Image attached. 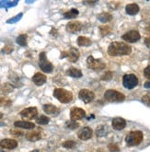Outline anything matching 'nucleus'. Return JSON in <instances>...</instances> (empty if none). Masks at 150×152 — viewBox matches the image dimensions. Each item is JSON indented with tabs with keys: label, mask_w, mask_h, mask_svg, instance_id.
Instances as JSON below:
<instances>
[{
	"label": "nucleus",
	"mask_w": 150,
	"mask_h": 152,
	"mask_svg": "<svg viewBox=\"0 0 150 152\" xmlns=\"http://www.w3.org/2000/svg\"><path fill=\"white\" fill-rule=\"evenodd\" d=\"M11 133H13L16 136H21L22 135V132H20V131H11Z\"/></svg>",
	"instance_id": "nucleus-41"
},
{
	"label": "nucleus",
	"mask_w": 150,
	"mask_h": 152,
	"mask_svg": "<svg viewBox=\"0 0 150 152\" xmlns=\"http://www.w3.org/2000/svg\"><path fill=\"white\" fill-rule=\"evenodd\" d=\"M79 52L76 48H71L68 52H63L61 55V57H67L68 60L72 63H75V62L77 61V59L79 58Z\"/></svg>",
	"instance_id": "nucleus-8"
},
{
	"label": "nucleus",
	"mask_w": 150,
	"mask_h": 152,
	"mask_svg": "<svg viewBox=\"0 0 150 152\" xmlns=\"http://www.w3.org/2000/svg\"><path fill=\"white\" fill-rule=\"evenodd\" d=\"M43 111H44L47 114H52V115H56L59 113V110L57 107L55 105H52V104L43 105Z\"/></svg>",
	"instance_id": "nucleus-19"
},
{
	"label": "nucleus",
	"mask_w": 150,
	"mask_h": 152,
	"mask_svg": "<svg viewBox=\"0 0 150 152\" xmlns=\"http://www.w3.org/2000/svg\"><path fill=\"white\" fill-rule=\"evenodd\" d=\"M145 44L146 45V47H147V48H149V49H150V37H147V38L145 40Z\"/></svg>",
	"instance_id": "nucleus-40"
},
{
	"label": "nucleus",
	"mask_w": 150,
	"mask_h": 152,
	"mask_svg": "<svg viewBox=\"0 0 150 152\" xmlns=\"http://www.w3.org/2000/svg\"><path fill=\"white\" fill-rule=\"evenodd\" d=\"M144 76L146 78L150 79V66H146L145 68V70H144Z\"/></svg>",
	"instance_id": "nucleus-37"
},
{
	"label": "nucleus",
	"mask_w": 150,
	"mask_h": 152,
	"mask_svg": "<svg viewBox=\"0 0 150 152\" xmlns=\"http://www.w3.org/2000/svg\"><path fill=\"white\" fill-rule=\"evenodd\" d=\"M109 130L107 128L106 126H98V128L96 129V136L98 137H104L108 134Z\"/></svg>",
	"instance_id": "nucleus-24"
},
{
	"label": "nucleus",
	"mask_w": 150,
	"mask_h": 152,
	"mask_svg": "<svg viewBox=\"0 0 150 152\" xmlns=\"http://www.w3.org/2000/svg\"><path fill=\"white\" fill-rule=\"evenodd\" d=\"M96 2H84V4H90V5H93L95 4Z\"/></svg>",
	"instance_id": "nucleus-43"
},
{
	"label": "nucleus",
	"mask_w": 150,
	"mask_h": 152,
	"mask_svg": "<svg viewBox=\"0 0 150 152\" xmlns=\"http://www.w3.org/2000/svg\"><path fill=\"white\" fill-rule=\"evenodd\" d=\"M11 105V101L7 97H0V106H9Z\"/></svg>",
	"instance_id": "nucleus-30"
},
{
	"label": "nucleus",
	"mask_w": 150,
	"mask_h": 152,
	"mask_svg": "<svg viewBox=\"0 0 150 152\" xmlns=\"http://www.w3.org/2000/svg\"><path fill=\"white\" fill-rule=\"evenodd\" d=\"M100 33L102 35H106V34H108L111 31L110 27H108V26H102V27H100Z\"/></svg>",
	"instance_id": "nucleus-34"
},
{
	"label": "nucleus",
	"mask_w": 150,
	"mask_h": 152,
	"mask_svg": "<svg viewBox=\"0 0 150 152\" xmlns=\"http://www.w3.org/2000/svg\"><path fill=\"white\" fill-rule=\"evenodd\" d=\"M142 101H143V102H145L146 104L150 105V92H148L147 94H146V95L143 96Z\"/></svg>",
	"instance_id": "nucleus-36"
},
{
	"label": "nucleus",
	"mask_w": 150,
	"mask_h": 152,
	"mask_svg": "<svg viewBox=\"0 0 150 152\" xmlns=\"http://www.w3.org/2000/svg\"><path fill=\"white\" fill-rule=\"evenodd\" d=\"M38 114V110L36 107H29V108H26L20 112V115L23 118L32 120L37 116Z\"/></svg>",
	"instance_id": "nucleus-9"
},
{
	"label": "nucleus",
	"mask_w": 150,
	"mask_h": 152,
	"mask_svg": "<svg viewBox=\"0 0 150 152\" xmlns=\"http://www.w3.org/2000/svg\"><path fill=\"white\" fill-rule=\"evenodd\" d=\"M93 131L90 127H83L77 133V137L80 138L81 140H87L91 138Z\"/></svg>",
	"instance_id": "nucleus-13"
},
{
	"label": "nucleus",
	"mask_w": 150,
	"mask_h": 152,
	"mask_svg": "<svg viewBox=\"0 0 150 152\" xmlns=\"http://www.w3.org/2000/svg\"><path fill=\"white\" fill-rule=\"evenodd\" d=\"M26 137H27L28 140L30 141H38L42 138V133L38 132V131H33V132H30L29 134L26 135Z\"/></svg>",
	"instance_id": "nucleus-21"
},
{
	"label": "nucleus",
	"mask_w": 150,
	"mask_h": 152,
	"mask_svg": "<svg viewBox=\"0 0 150 152\" xmlns=\"http://www.w3.org/2000/svg\"><path fill=\"white\" fill-rule=\"evenodd\" d=\"M104 98L105 100H107L108 102H119L125 101V96L119 91H113V89H109V91H107L104 93Z\"/></svg>",
	"instance_id": "nucleus-4"
},
{
	"label": "nucleus",
	"mask_w": 150,
	"mask_h": 152,
	"mask_svg": "<svg viewBox=\"0 0 150 152\" xmlns=\"http://www.w3.org/2000/svg\"><path fill=\"white\" fill-rule=\"evenodd\" d=\"M2 117H3V114H2L1 113H0V119H1Z\"/></svg>",
	"instance_id": "nucleus-44"
},
{
	"label": "nucleus",
	"mask_w": 150,
	"mask_h": 152,
	"mask_svg": "<svg viewBox=\"0 0 150 152\" xmlns=\"http://www.w3.org/2000/svg\"><path fill=\"white\" fill-rule=\"evenodd\" d=\"M13 50H14L13 46L9 45V44H7V45L2 49V53H10L13 52Z\"/></svg>",
	"instance_id": "nucleus-33"
},
{
	"label": "nucleus",
	"mask_w": 150,
	"mask_h": 152,
	"mask_svg": "<svg viewBox=\"0 0 150 152\" xmlns=\"http://www.w3.org/2000/svg\"><path fill=\"white\" fill-rule=\"evenodd\" d=\"M143 133L141 131H133L130 132L125 137L126 144L130 147L138 146L143 141Z\"/></svg>",
	"instance_id": "nucleus-3"
},
{
	"label": "nucleus",
	"mask_w": 150,
	"mask_h": 152,
	"mask_svg": "<svg viewBox=\"0 0 150 152\" xmlns=\"http://www.w3.org/2000/svg\"><path fill=\"white\" fill-rule=\"evenodd\" d=\"M125 10H126V13L128 15L134 16V15H135V14H137L139 12V7H138L137 4H129V5L126 6Z\"/></svg>",
	"instance_id": "nucleus-20"
},
{
	"label": "nucleus",
	"mask_w": 150,
	"mask_h": 152,
	"mask_svg": "<svg viewBox=\"0 0 150 152\" xmlns=\"http://www.w3.org/2000/svg\"><path fill=\"white\" fill-rule=\"evenodd\" d=\"M66 74L72 77H82L81 70H79L77 68H69L66 71Z\"/></svg>",
	"instance_id": "nucleus-23"
},
{
	"label": "nucleus",
	"mask_w": 150,
	"mask_h": 152,
	"mask_svg": "<svg viewBox=\"0 0 150 152\" xmlns=\"http://www.w3.org/2000/svg\"><path fill=\"white\" fill-rule=\"evenodd\" d=\"M31 152H41V151H39V150H33V151H31Z\"/></svg>",
	"instance_id": "nucleus-45"
},
{
	"label": "nucleus",
	"mask_w": 150,
	"mask_h": 152,
	"mask_svg": "<svg viewBox=\"0 0 150 152\" xmlns=\"http://www.w3.org/2000/svg\"><path fill=\"white\" fill-rule=\"evenodd\" d=\"M95 98V94L89 91V89H81L79 91V99L83 101L85 103H90Z\"/></svg>",
	"instance_id": "nucleus-11"
},
{
	"label": "nucleus",
	"mask_w": 150,
	"mask_h": 152,
	"mask_svg": "<svg viewBox=\"0 0 150 152\" xmlns=\"http://www.w3.org/2000/svg\"><path fill=\"white\" fill-rule=\"evenodd\" d=\"M122 84L125 88L133 89L138 85V78L133 74H126L122 77Z\"/></svg>",
	"instance_id": "nucleus-6"
},
{
	"label": "nucleus",
	"mask_w": 150,
	"mask_h": 152,
	"mask_svg": "<svg viewBox=\"0 0 150 152\" xmlns=\"http://www.w3.org/2000/svg\"><path fill=\"white\" fill-rule=\"evenodd\" d=\"M63 147L66 148H74L76 147V142L72 140H67L63 143Z\"/></svg>",
	"instance_id": "nucleus-31"
},
{
	"label": "nucleus",
	"mask_w": 150,
	"mask_h": 152,
	"mask_svg": "<svg viewBox=\"0 0 150 152\" xmlns=\"http://www.w3.org/2000/svg\"><path fill=\"white\" fill-rule=\"evenodd\" d=\"M132 48L128 44L121 42H113L108 48V53L111 56H121L130 55Z\"/></svg>",
	"instance_id": "nucleus-1"
},
{
	"label": "nucleus",
	"mask_w": 150,
	"mask_h": 152,
	"mask_svg": "<svg viewBox=\"0 0 150 152\" xmlns=\"http://www.w3.org/2000/svg\"><path fill=\"white\" fill-rule=\"evenodd\" d=\"M49 121H50L49 118L47 117V116H45V115H41V116H39V117L36 119V122L39 124H47L49 123Z\"/></svg>",
	"instance_id": "nucleus-29"
},
{
	"label": "nucleus",
	"mask_w": 150,
	"mask_h": 152,
	"mask_svg": "<svg viewBox=\"0 0 150 152\" xmlns=\"http://www.w3.org/2000/svg\"><path fill=\"white\" fill-rule=\"evenodd\" d=\"M86 116V113L83 109L81 108H73L70 112V117H71V120L72 121H77V120H81L83 119Z\"/></svg>",
	"instance_id": "nucleus-12"
},
{
	"label": "nucleus",
	"mask_w": 150,
	"mask_h": 152,
	"mask_svg": "<svg viewBox=\"0 0 150 152\" xmlns=\"http://www.w3.org/2000/svg\"><path fill=\"white\" fill-rule=\"evenodd\" d=\"M32 81L35 85L42 86L46 82V77L42 73H36L32 77Z\"/></svg>",
	"instance_id": "nucleus-17"
},
{
	"label": "nucleus",
	"mask_w": 150,
	"mask_h": 152,
	"mask_svg": "<svg viewBox=\"0 0 150 152\" xmlns=\"http://www.w3.org/2000/svg\"><path fill=\"white\" fill-rule=\"evenodd\" d=\"M0 152H4L3 150H1V149H0Z\"/></svg>",
	"instance_id": "nucleus-46"
},
{
	"label": "nucleus",
	"mask_w": 150,
	"mask_h": 152,
	"mask_svg": "<svg viewBox=\"0 0 150 152\" xmlns=\"http://www.w3.org/2000/svg\"><path fill=\"white\" fill-rule=\"evenodd\" d=\"M39 66L43 72H45V73H51L52 69H54V66H52V63L47 60V57H46V55L44 52H42L40 53Z\"/></svg>",
	"instance_id": "nucleus-5"
},
{
	"label": "nucleus",
	"mask_w": 150,
	"mask_h": 152,
	"mask_svg": "<svg viewBox=\"0 0 150 152\" xmlns=\"http://www.w3.org/2000/svg\"><path fill=\"white\" fill-rule=\"evenodd\" d=\"M54 96L62 103H69L73 100V94L70 91H66V89L61 88H57L55 89Z\"/></svg>",
	"instance_id": "nucleus-2"
},
{
	"label": "nucleus",
	"mask_w": 150,
	"mask_h": 152,
	"mask_svg": "<svg viewBox=\"0 0 150 152\" xmlns=\"http://www.w3.org/2000/svg\"><path fill=\"white\" fill-rule=\"evenodd\" d=\"M17 42L21 46L27 45V35L26 34H21L17 38Z\"/></svg>",
	"instance_id": "nucleus-27"
},
{
	"label": "nucleus",
	"mask_w": 150,
	"mask_h": 152,
	"mask_svg": "<svg viewBox=\"0 0 150 152\" xmlns=\"http://www.w3.org/2000/svg\"><path fill=\"white\" fill-rule=\"evenodd\" d=\"M122 38L127 42H135L140 40V33L137 31H130L123 34Z\"/></svg>",
	"instance_id": "nucleus-10"
},
{
	"label": "nucleus",
	"mask_w": 150,
	"mask_h": 152,
	"mask_svg": "<svg viewBox=\"0 0 150 152\" xmlns=\"http://www.w3.org/2000/svg\"><path fill=\"white\" fill-rule=\"evenodd\" d=\"M144 87L146 88H150V81H146L145 84H144Z\"/></svg>",
	"instance_id": "nucleus-42"
},
{
	"label": "nucleus",
	"mask_w": 150,
	"mask_h": 152,
	"mask_svg": "<svg viewBox=\"0 0 150 152\" xmlns=\"http://www.w3.org/2000/svg\"><path fill=\"white\" fill-rule=\"evenodd\" d=\"M81 29H82V23L79 21H71L67 23L66 25V30L68 32L76 33L80 31Z\"/></svg>",
	"instance_id": "nucleus-15"
},
{
	"label": "nucleus",
	"mask_w": 150,
	"mask_h": 152,
	"mask_svg": "<svg viewBox=\"0 0 150 152\" xmlns=\"http://www.w3.org/2000/svg\"><path fill=\"white\" fill-rule=\"evenodd\" d=\"M14 126L16 127H20L23 129H33L35 127V124L33 123L26 121H17L14 123Z\"/></svg>",
	"instance_id": "nucleus-18"
},
{
	"label": "nucleus",
	"mask_w": 150,
	"mask_h": 152,
	"mask_svg": "<svg viewBox=\"0 0 150 152\" xmlns=\"http://www.w3.org/2000/svg\"><path fill=\"white\" fill-rule=\"evenodd\" d=\"M77 15H78V10H76V8H73V10L66 12L64 14V18L65 19H75L76 17H77Z\"/></svg>",
	"instance_id": "nucleus-25"
},
{
	"label": "nucleus",
	"mask_w": 150,
	"mask_h": 152,
	"mask_svg": "<svg viewBox=\"0 0 150 152\" xmlns=\"http://www.w3.org/2000/svg\"><path fill=\"white\" fill-rule=\"evenodd\" d=\"M78 126H79V124L76 121H72L71 120V121H69V122L66 123V126L68 128H70V129H76V128L78 127Z\"/></svg>",
	"instance_id": "nucleus-32"
},
{
	"label": "nucleus",
	"mask_w": 150,
	"mask_h": 152,
	"mask_svg": "<svg viewBox=\"0 0 150 152\" xmlns=\"http://www.w3.org/2000/svg\"><path fill=\"white\" fill-rule=\"evenodd\" d=\"M98 19L101 21V22H108V21H110V20H111V19H112V17H111V14H109V13H101V14H100L99 16H98Z\"/></svg>",
	"instance_id": "nucleus-26"
},
{
	"label": "nucleus",
	"mask_w": 150,
	"mask_h": 152,
	"mask_svg": "<svg viewBox=\"0 0 150 152\" xmlns=\"http://www.w3.org/2000/svg\"><path fill=\"white\" fill-rule=\"evenodd\" d=\"M111 77H112L111 72H107V73H105V75L102 77V79L103 80H110V79H111Z\"/></svg>",
	"instance_id": "nucleus-39"
},
{
	"label": "nucleus",
	"mask_w": 150,
	"mask_h": 152,
	"mask_svg": "<svg viewBox=\"0 0 150 152\" xmlns=\"http://www.w3.org/2000/svg\"><path fill=\"white\" fill-rule=\"evenodd\" d=\"M13 89H14V87L11 84L6 83V84L1 86V91L4 93H9L13 91Z\"/></svg>",
	"instance_id": "nucleus-28"
},
{
	"label": "nucleus",
	"mask_w": 150,
	"mask_h": 152,
	"mask_svg": "<svg viewBox=\"0 0 150 152\" xmlns=\"http://www.w3.org/2000/svg\"><path fill=\"white\" fill-rule=\"evenodd\" d=\"M21 16H22V13H20V14H19L17 17H15V18H13V19H11V20H7V23H14L15 21H17V20H19L20 18H21Z\"/></svg>",
	"instance_id": "nucleus-38"
},
{
	"label": "nucleus",
	"mask_w": 150,
	"mask_h": 152,
	"mask_svg": "<svg viewBox=\"0 0 150 152\" xmlns=\"http://www.w3.org/2000/svg\"><path fill=\"white\" fill-rule=\"evenodd\" d=\"M76 42H77V44L79 46H90V44L92 43L90 39H89L87 37H85V36L78 37Z\"/></svg>",
	"instance_id": "nucleus-22"
},
{
	"label": "nucleus",
	"mask_w": 150,
	"mask_h": 152,
	"mask_svg": "<svg viewBox=\"0 0 150 152\" xmlns=\"http://www.w3.org/2000/svg\"><path fill=\"white\" fill-rule=\"evenodd\" d=\"M109 150L111 152H117L120 150V148H119L118 145H116V144H110L109 145Z\"/></svg>",
	"instance_id": "nucleus-35"
},
{
	"label": "nucleus",
	"mask_w": 150,
	"mask_h": 152,
	"mask_svg": "<svg viewBox=\"0 0 150 152\" xmlns=\"http://www.w3.org/2000/svg\"><path fill=\"white\" fill-rule=\"evenodd\" d=\"M111 126H112V128L115 130H122L126 126V122L125 119H122L121 117H116L112 120Z\"/></svg>",
	"instance_id": "nucleus-16"
},
{
	"label": "nucleus",
	"mask_w": 150,
	"mask_h": 152,
	"mask_svg": "<svg viewBox=\"0 0 150 152\" xmlns=\"http://www.w3.org/2000/svg\"><path fill=\"white\" fill-rule=\"evenodd\" d=\"M87 64L90 69L93 70H101L105 68V64L100 59H96L93 56H89L87 59Z\"/></svg>",
	"instance_id": "nucleus-7"
},
{
	"label": "nucleus",
	"mask_w": 150,
	"mask_h": 152,
	"mask_svg": "<svg viewBox=\"0 0 150 152\" xmlns=\"http://www.w3.org/2000/svg\"><path fill=\"white\" fill-rule=\"evenodd\" d=\"M17 146V142L14 139L6 138L0 141V147L7 149H14Z\"/></svg>",
	"instance_id": "nucleus-14"
}]
</instances>
